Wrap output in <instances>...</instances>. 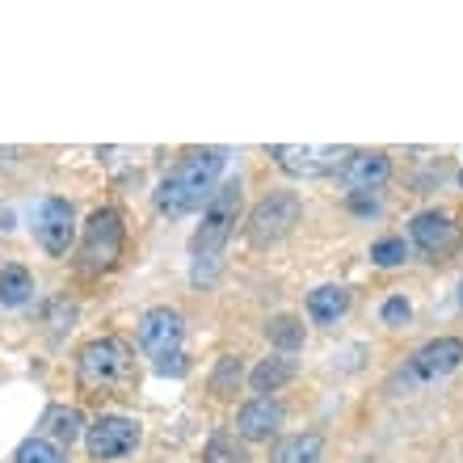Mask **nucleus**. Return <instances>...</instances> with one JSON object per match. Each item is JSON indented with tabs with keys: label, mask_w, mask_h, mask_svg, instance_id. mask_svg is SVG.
I'll return each instance as SVG.
<instances>
[{
	"label": "nucleus",
	"mask_w": 463,
	"mask_h": 463,
	"mask_svg": "<svg viewBox=\"0 0 463 463\" xmlns=\"http://www.w3.org/2000/svg\"><path fill=\"white\" fill-rule=\"evenodd\" d=\"M320 455H325L320 434H291V439L279 442L274 463H320Z\"/></svg>",
	"instance_id": "18"
},
{
	"label": "nucleus",
	"mask_w": 463,
	"mask_h": 463,
	"mask_svg": "<svg viewBox=\"0 0 463 463\" xmlns=\"http://www.w3.org/2000/svg\"><path fill=\"white\" fill-rule=\"evenodd\" d=\"M392 177V160L383 152H350V160L342 165V182L350 185V194H366Z\"/></svg>",
	"instance_id": "13"
},
{
	"label": "nucleus",
	"mask_w": 463,
	"mask_h": 463,
	"mask_svg": "<svg viewBox=\"0 0 463 463\" xmlns=\"http://www.w3.org/2000/svg\"><path fill=\"white\" fill-rule=\"evenodd\" d=\"M34 295V279L25 266H5L0 269V307H22Z\"/></svg>",
	"instance_id": "17"
},
{
	"label": "nucleus",
	"mask_w": 463,
	"mask_h": 463,
	"mask_svg": "<svg viewBox=\"0 0 463 463\" xmlns=\"http://www.w3.org/2000/svg\"><path fill=\"white\" fill-rule=\"evenodd\" d=\"M241 379H244V366L236 354H223L220 363H215V371H211V392L215 396H232V392L241 388Z\"/></svg>",
	"instance_id": "19"
},
{
	"label": "nucleus",
	"mask_w": 463,
	"mask_h": 463,
	"mask_svg": "<svg viewBox=\"0 0 463 463\" xmlns=\"http://www.w3.org/2000/svg\"><path fill=\"white\" fill-rule=\"evenodd\" d=\"M404 257H409V244H404V236H383V241L371 244V261L383 269L392 266H404Z\"/></svg>",
	"instance_id": "22"
},
{
	"label": "nucleus",
	"mask_w": 463,
	"mask_h": 463,
	"mask_svg": "<svg viewBox=\"0 0 463 463\" xmlns=\"http://www.w3.org/2000/svg\"><path fill=\"white\" fill-rule=\"evenodd\" d=\"M409 232H413V244L430 261H447V257L459 249V223H455L451 215H442V211H421V215H413Z\"/></svg>",
	"instance_id": "9"
},
{
	"label": "nucleus",
	"mask_w": 463,
	"mask_h": 463,
	"mask_svg": "<svg viewBox=\"0 0 463 463\" xmlns=\"http://www.w3.org/2000/svg\"><path fill=\"white\" fill-rule=\"evenodd\" d=\"M350 312V291L345 287H317L307 295V317L317 325H337Z\"/></svg>",
	"instance_id": "15"
},
{
	"label": "nucleus",
	"mask_w": 463,
	"mask_h": 463,
	"mask_svg": "<svg viewBox=\"0 0 463 463\" xmlns=\"http://www.w3.org/2000/svg\"><path fill=\"white\" fill-rule=\"evenodd\" d=\"M85 447L93 459H122L139 447V426L131 417H98L85 434Z\"/></svg>",
	"instance_id": "8"
},
{
	"label": "nucleus",
	"mask_w": 463,
	"mask_h": 463,
	"mask_svg": "<svg viewBox=\"0 0 463 463\" xmlns=\"http://www.w3.org/2000/svg\"><path fill=\"white\" fill-rule=\"evenodd\" d=\"M228 165V152L223 147H194L177 160V169L160 182L156 190V211L169 215V220H182L190 211L207 207V198L220 190V173Z\"/></svg>",
	"instance_id": "1"
},
{
	"label": "nucleus",
	"mask_w": 463,
	"mask_h": 463,
	"mask_svg": "<svg viewBox=\"0 0 463 463\" xmlns=\"http://www.w3.org/2000/svg\"><path fill=\"white\" fill-rule=\"evenodd\" d=\"M34 236L43 244V253L63 257L76 241V211L63 198H43L34 211Z\"/></svg>",
	"instance_id": "7"
},
{
	"label": "nucleus",
	"mask_w": 463,
	"mask_h": 463,
	"mask_svg": "<svg viewBox=\"0 0 463 463\" xmlns=\"http://www.w3.org/2000/svg\"><path fill=\"white\" fill-rule=\"evenodd\" d=\"M282 421H287V409L279 401H269V396H257L236 413V434L249 442H266L279 434Z\"/></svg>",
	"instance_id": "12"
},
{
	"label": "nucleus",
	"mask_w": 463,
	"mask_h": 463,
	"mask_svg": "<svg viewBox=\"0 0 463 463\" xmlns=\"http://www.w3.org/2000/svg\"><path fill=\"white\" fill-rule=\"evenodd\" d=\"M379 317H383V325H409V317H413V307H409V299L404 295H392V299H383V307H379Z\"/></svg>",
	"instance_id": "24"
},
{
	"label": "nucleus",
	"mask_w": 463,
	"mask_h": 463,
	"mask_svg": "<svg viewBox=\"0 0 463 463\" xmlns=\"http://www.w3.org/2000/svg\"><path fill=\"white\" fill-rule=\"evenodd\" d=\"M269 156L282 173L291 177H325V173H342L350 160V147H320V144H274Z\"/></svg>",
	"instance_id": "6"
},
{
	"label": "nucleus",
	"mask_w": 463,
	"mask_h": 463,
	"mask_svg": "<svg viewBox=\"0 0 463 463\" xmlns=\"http://www.w3.org/2000/svg\"><path fill=\"white\" fill-rule=\"evenodd\" d=\"M463 366V342L459 337H439V342L421 345L409 358V383H434V379L451 375Z\"/></svg>",
	"instance_id": "10"
},
{
	"label": "nucleus",
	"mask_w": 463,
	"mask_h": 463,
	"mask_svg": "<svg viewBox=\"0 0 463 463\" xmlns=\"http://www.w3.org/2000/svg\"><path fill=\"white\" fill-rule=\"evenodd\" d=\"M241 447L228 439V434H215V439L207 442V451H203V463H241Z\"/></svg>",
	"instance_id": "23"
},
{
	"label": "nucleus",
	"mask_w": 463,
	"mask_h": 463,
	"mask_svg": "<svg viewBox=\"0 0 463 463\" xmlns=\"http://www.w3.org/2000/svg\"><path fill=\"white\" fill-rule=\"evenodd\" d=\"M459 304H463V287H459Z\"/></svg>",
	"instance_id": "26"
},
{
	"label": "nucleus",
	"mask_w": 463,
	"mask_h": 463,
	"mask_svg": "<svg viewBox=\"0 0 463 463\" xmlns=\"http://www.w3.org/2000/svg\"><path fill=\"white\" fill-rule=\"evenodd\" d=\"M80 434H85V417H80V409H72V404H51L47 413H43V439H51L60 451L72 447Z\"/></svg>",
	"instance_id": "14"
},
{
	"label": "nucleus",
	"mask_w": 463,
	"mask_h": 463,
	"mask_svg": "<svg viewBox=\"0 0 463 463\" xmlns=\"http://www.w3.org/2000/svg\"><path fill=\"white\" fill-rule=\"evenodd\" d=\"M295 379V358H287V354H279V358H266V363L253 366V375H249V383H253L257 396H269V392L287 388Z\"/></svg>",
	"instance_id": "16"
},
{
	"label": "nucleus",
	"mask_w": 463,
	"mask_h": 463,
	"mask_svg": "<svg viewBox=\"0 0 463 463\" xmlns=\"http://www.w3.org/2000/svg\"><path fill=\"white\" fill-rule=\"evenodd\" d=\"M13 463H63V451H60V447H55L51 439L34 434V439H25L22 447H17Z\"/></svg>",
	"instance_id": "21"
},
{
	"label": "nucleus",
	"mask_w": 463,
	"mask_h": 463,
	"mask_svg": "<svg viewBox=\"0 0 463 463\" xmlns=\"http://www.w3.org/2000/svg\"><path fill=\"white\" fill-rule=\"evenodd\" d=\"M185 371H190V363H185V354H169V358H160V363H156V375H173V379H182Z\"/></svg>",
	"instance_id": "25"
},
{
	"label": "nucleus",
	"mask_w": 463,
	"mask_h": 463,
	"mask_svg": "<svg viewBox=\"0 0 463 463\" xmlns=\"http://www.w3.org/2000/svg\"><path fill=\"white\" fill-rule=\"evenodd\" d=\"M122 244H127V223L114 207H98L85 223V241H80V266L89 274H106L118 266Z\"/></svg>",
	"instance_id": "4"
},
{
	"label": "nucleus",
	"mask_w": 463,
	"mask_h": 463,
	"mask_svg": "<svg viewBox=\"0 0 463 463\" xmlns=\"http://www.w3.org/2000/svg\"><path fill=\"white\" fill-rule=\"evenodd\" d=\"M76 375H80V388L85 392H131L135 388V358L131 345L122 337H98L80 350V363H76Z\"/></svg>",
	"instance_id": "2"
},
{
	"label": "nucleus",
	"mask_w": 463,
	"mask_h": 463,
	"mask_svg": "<svg viewBox=\"0 0 463 463\" xmlns=\"http://www.w3.org/2000/svg\"><path fill=\"white\" fill-rule=\"evenodd\" d=\"M182 317L173 312V307H152V312H144V320H139V345H144V354H152V358H169V354H182Z\"/></svg>",
	"instance_id": "11"
},
{
	"label": "nucleus",
	"mask_w": 463,
	"mask_h": 463,
	"mask_svg": "<svg viewBox=\"0 0 463 463\" xmlns=\"http://www.w3.org/2000/svg\"><path fill=\"white\" fill-rule=\"evenodd\" d=\"M241 207H244L241 182H223L220 190L207 198L203 223H198V232H194V257H223V244H228V236L236 232Z\"/></svg>",
	"instance_id": "3"
},
{
	"label": "nucleus",
	"mask_w": 463,
	"mask_h": 463,
	"mask_svg": "<svg viewBox=\"0 0 463 463\" xmlns=\"http://www.w3.org/2000/svg\"><path fill=\"white\" fill-rule=\"evenodd\" d=\"M299 215H304V203H299V194H291V190L261 198V203L249 211V228H244L249 232V244H253V249L279 244L282 236L299 223Z\"/></svg>",
	"instance_id": "5"
},
{
	"label": "nucleus",
	"mask_w": 463,
	"mask_h": 463,
	"mask_svg": "<svg viewBox=\"0 0 463 463\" xmlns=\"http://www.w3.org/2000/svg\"><path fill=\"white\" fill-rule=\"evenodd\" d=\"M266 333H269V342L279 345L282 354H295L299 345H304V325H299L295 317H274L266 325Z\"/></svg>",
	"instance_id": "20"
}]
</instances>
